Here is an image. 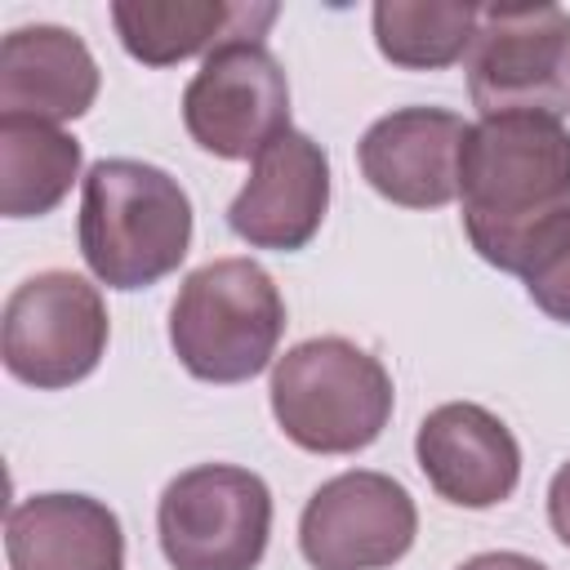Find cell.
<instances>
[{"label":"cell","instance_id":"1","mask_svg":"<svg viewBox=\"0 0 570 570\" xmlns=\"http://www.w3.org/2000/svg\"><path fill=\"white\" fill-rule=\"evenodd\" d=\"M459 205L472 249L517 276L534 236L570 209V129L552 116H481L468 125Z\"/></svg>","mask_w":570,"mask_h":570},{"label":"cell","instance_id":"2","mask_svg":"<svg viewBox=\"0 0 570 570\" xmlns=\"http://www.w3.org/2000/svg\"><path fill=\"white\" fill-rule=\"evenodd\" d=\"M80 258L107 289H147L191 249V200L147 160H94L80 191Z\"/></svg>","mask_w":570,"mask_h":570},{"label":"cell","instance_id":"3","mask_svg":"<svg viewBox=\"0 0 570 570\" xmlns=\"http://www.w3.org/2000/svg\"><path fill=\"white\" fill-rule=\"evenodd\" d=\"M272 414L307 454H356L374 445L392 419V374L352 338L321 334L294 343L272 365Z\"/></svg>","mask_w":570,"mask_h":570},{"label":"cell","instance_id":"4","mask_svg":"<svg viewBox=\"0 0 570 570\" xmlns=\"http://www.w3.org/2000/svg\"><path fill=\"white\" fill-rule=\"evenodd\" d=\"M285 298L254 258H214L178 285L169 307V347L200 383H245L276 365Z\"/></svg>","mask_w":570,"mask_h":570},{"label":"cell","instance_id":"5","mask_svg":"<svg viewBox=\"0 0 570 570\" xmlns=\"http://www.w3.org/2000/svg\"><path fill=\"white\" fill-rule=\"evenodd\" d=\"M463 71L481 116L566 120L570 13L561 4H481Z\"/></svg>","mask_w":570,"mask_h":570},{"label":"cell","instance_id":"6","mask_svg":"<svg viewBox=\"0 0 570 570\" xmlns=\"http://www.w3.org/2000/svg\"><path fill=\"white\" fill-rule=\"evenodd\" d=\"M156 539L174 570H254L272 539V490L249 468L196 463L165 485Z\"/></svg>","mask_w":570,"mask_h":570},{"label":"cell","instance_id":"7","mask_svg":"<svg viewBox=\"0 0 570 570\" xmlns=\"http://www.w3.org/2000/svg\"><path fill=\"white\" fill-rule=\"evenodd\" d=\"M111 321L98 285L76 272H36L27 276L0 316V356L4 370L40 392L71 387L89 379L107 352Z\"/></svg>","mask_w":570,"mask_h":570},{"label":"cell","instance_id":"8","mask_svg":"<svg viewBox=\"0 0 570 570\" xmlns=\"http://www.w3.org/2000/svg\"><path fill=\"white\" fill-rule=\"evenodd\" d=\"M191 142L218 160H254L289 129V80L267 45L227 40L183 89Z\"/></svg>","mask_w":570,"mask_h":570},{"label":"cell","instance_id":"9","mask_svg":"<svg viewBox=\"0 0 570 570\" xmlns=\"http://www.w3.org/2000/svg\"><path fill=\"white\" fill-rule=\"evenodd\" d=\"M419 534L410 490L370 468H352L312 490L298 517V548L312 570H387Z\"/></svg>","mask_w":570,"mask_h":570},{"label":"cell","instance_id":"10","mask_svg":"<svg viewBox=\"0 0 570 570\" xmlns=\"http://www.w3.org/2000/svg\"><path fill=\"white\" fill-rule=\"evenodd\" d=\"M325 209L330 156L312 134L285 129L249 160V178L227 205V227L249 249L294 254L321 232Z\"/></svg>","mask_w":570,"mask_h":570},{"label":"cell","instance_id":"11","mask_svg":"<svg viewBox=\"0 0 570 570\" xmlns=\"http://www.w3.org/2000/svg\"><path fill=\"white\" fill-rule=\"evenodd\" d=\"M463 138L468 120L445 107H396L361 134L356 160L383 200L401 209H441L459 196Z\"/></svg>","mask_w":570,"mask_h":570},{"label":"cell","instance_id":"12","mask_svg":"<svg viewBox=\"0 0 570 570\" xmlns=\"http://www.w3.org/2000/svg\"><path fill=\"white\" fill-rule=\"evenodd\" d=\"M414 459L428 485L454 508H494L521 481V445L512 428L476 401L436 405L414 432Z\"/></svg>","mask_w":570,"mask_h":570},{"label":"cell","instance_id":"13","mask_svg":"<svg viewBox=\"0 0 570 570\" xmlns=\"http://www.w3.org/2000/svg\"><path fill=\"white\" fill-rule=\"evenodd\" d=\"M9 570H125L120 517L94 494H27L4 517Z\"/></svg>","mask_w":570,"mask_h":570},{"label":"cell","instance_id":"14","mask_svg":"<svg viewBox=\"0 0 570 570\" xmlns=\"http://www.w3.org/2000/svg\"><path fill=\"white\" fill-rule=\"evenodd\" d=\"M98 62L89 45L53 22L13 27L0 40V116L45 125L76 120L98 98Z\"/></svg>","mask_w":570,"mask_h":570},{"label":"cell","instance_id":"15","mask_svg":"<svg viewBox=\"0 0 570 570\" xmlns=\"http://www.w3.org/2000/svg\"><path fill=\"white\" fill-rule=\"evenodd\" d=\"M116 36L142 67H174L196 53H214L227 40L263 45L276 22V4H227V0H116Z\"/></svg>","mask_w":570,"mask_h":570},{"label":"cell","instance_id":"16","mask_svg":"<svg viewBox=\"0 0 570 570\" xmlns=\"http://www.w3.org/2000/svg\"><path fill=\"white\" fill-rule=\"evenodd\" d=\"M80 142L45 120L0 116V214L40 218L58 209L80 178Z\"/></svg>","mask_w":570,"mask_h":570},{"label":"cell","instance_id":"17","mask_svg":"<svg viewBox=\"0 0 570 570\" xmlns=\"http://www.w3.org/2000/svg\"><path fill=\"white\" fill-rule=\"evenodd\" d=\"M374 45L392 67L405 71H441L454 67L472 36L481 4L459 0H379L374 4Z\"/></svg>","mask_w":570,"mask_h":570},{"label":"cell","instance_id":"18","mask_svg":"<svg viewBox=\"0 0 570 570\" xmlns=\"http://www.w3.org/2000/svg\"><path fill=\"white\" fill-rule=\"evenodd\" d=\"M517 276L525 281V294L543 316L570 325V209L534 236Z\"/></svg>","mask_w":570,"mask_h":570},{"label":"cell","instance_id":"19","mask_svg":"<svg viewBox=\"0 0 570 570\" xmlns=\"http://www.w3.org/2000/svg\"><path fill=\"white\" fill-rule=\"evenodd\" d=\"M548 525L570 548V463H561L548 481Z\"/></svg>","mask_w":570,"mask_h":570},{"label":"cell","instance_id":"20","mask_svg":"<svg viewBox=\"0 0 570 570\" xmlns=\"http://www.w3.org/2000/svg\"><path fill=\"white\" fill-rule=\"evenodd\" d=\"M459 570H548V566L534 561V557H525V552H476Z\"/></svg>","mask_w":570,"mask_h":570}]
</instances>
